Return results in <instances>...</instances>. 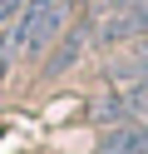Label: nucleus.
I'll return each mask as SVG.
<instances>
[{
	"instance_id": "nucleus-6",
	"label": "nucleus",
	"mask_w": 148,
	"mask_h": 154,
	"mask_svg": "<svg viewBox=\"0 0 148 154\" xmlns=\"http://www.w3.org/2000/svg\"><path fill=\"white\" fill-rule=\"evenodd\" d=\"M118 94H123V104H128V114L133 119H148V80H133V85H114Z\"/></svg>"
},
{
	"instance_id": "nucleus-8",
	"label": "nucleus",
	"mask_w": 148,
	"mask_h": 154,
	"mask_svg": "<svg viewBox=\"0 0 148 154\" xmlns=\"http://www.w3.org/2000/svg\"><path fill=\"white\" fill-rule=\"evenodd\" d=\"M10 45H15V40H10V35H5V30H0V75H5V70H10V55H15V50H10Z\"/></svg>"
},
{
	"instance_id": "nucleus-5",
	"label": "nucleus",
	"mask_w": 148,
	"mask_h": 154,
	"mask_svg": "<svg viewBox=\"0 0 148 154\" xmlns=\"http://www.w3.org/2000/svg\"><path fill=\"white\" fill-rule=\"evenodd\" d=\"M94 124H104V129L133 124V114H128V104H123V94H118V90H109V94H99V100H94Z\"/></svg>"
},
{
	"instance_id": "nucleus-1",
	"label": "nucleus",
	"mask_w": 148,
	"mask_h": 154,
	"mask_svg": "<svg viewBox=\"0 0 148 154\" xmlns=\"http://www.w3.org/2000/svg\"><path fill=\"white\" fill-rule=\"evenodd\" d=\"M59 30H64V0H30L25 15L15 20V45L25 55H39Z\"/></svg>"
},
{
	"instance_id": "nucleus-4",
	"label": "nucleus",
	"mask_w": 148,
	"mask_h": 154,
	"mask_svg": "<svg viewBox=\"0 0 148 154\" xmlns=\"http://www.w3.org/2000/svg\"><path fill=\"white\" fill-rule=\"evenodd\" d=\"M84 45H89V25H74V30H69L64 40H59V50L49 55V75H64L69 65H74L79 55H84Z\"/></svg>"
},
{
	"instance_id": "nucleus-7",
	"label": "nucleus",
	"mask_w": 148,
	"mask_h": 154,
	"mask_svg": "<svg viewBox=\"0 0 148 154\" xmlns=\"http://www.w3.org/2000/svg\"><path fill=\"white\" fill-rule=\"evenodd\" d=\"M25 5H30V0H0V30H5V25H15L20 15H25Z\"/></svg>"
},
{
	"instance_id": "nucleus-9",
	"label": "nucleus",
	"mask_w": 148,
	"mask_h": 154,
	"mask_svg": "<svg viewBox=\"0 0 148 154\" xmlns=\"http://www.w3.org/2000/svg\"><path fill=\"white\" fill-rule=\"evenodd\" d=\"M109 5H114V10H123V5H138V0H109Z\"/></svg>"
},
{
	"instance_id": "nucleus-3",
	"label": "nucleus",
	"mask_w": 148,
	"mask_h": 154,
	"mask_svg": "<svg viewBox=\"0 0 148 154\" xmlns=\"http://www.w3.org/2000/svg\"><path fill=\"white\" fill-rule=\"evenodd\" d=\"M109 80H114V85H133V80H148V35L128 45V55H123V60H114V65H109Z\"/></svg>"
},
{
	"instance_id": "nucleus-2",
	"label": "nucleus",
	"mask_w": 148,
	"mask_h": 154,
	"mask_svg": "<svg viewBox=\"0 0 148 154\" xmlns=\"http://www.w3.org/2000/svg\"><path fill=\"white\" fill-rule=\"evenodd\" d=\"M148 35V0H138V5H123V10H109V20L99 25V45H133Z\"/></svg>"
}]
</instances>
